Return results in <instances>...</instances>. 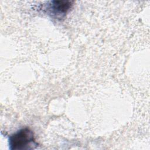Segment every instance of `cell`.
Segmentation results:
<instances>
[{
  "label": "cell",
  "mask_w": 150,
  "mask_h": 150,
  "mask_svg": "<svg viewBox=\"0 0 150 150\" xmlns=\"http://www.w3.org/2000/svg\"><path fill=\"white\" fill-rule=\"evenodd\" d=\"M9 145L11 150H27L35 148L37 144L33 131L25 127L9 136Z\"/></svg>",
  "instance_id": "obj_1"
},
{
  "label": "cell",
  "mask_w": 150,
  "mask_h": 150,
  "mask_svg": "<svg viewBox=\"0 0 150 150\" xmlns=\"http://www.w3.org/2000/svg\"><path fill=\"white\" fill-rule=\"evenodd\" d=\"M73 1H52L49 4L48 9L50 13L56 18H62L73 6Z\"/></svg>",
  "instance_id": "obj_2"
}]
</instances>
